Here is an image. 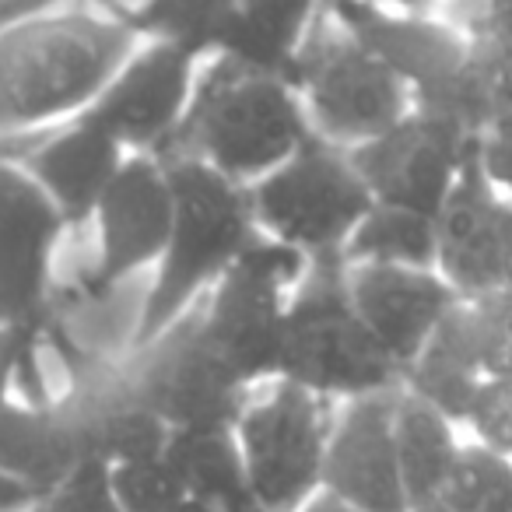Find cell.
Masks as SVG:
<instances>
[{"mask_svg":"<svg viewBox=\"0 0 512 512\" xmlns=\"http://www.w3.org/2000/svg\"><path fill=\"white\" fill-rule=\"evenodd\" d=\"M176 512H218V509H211V505H204V502H197V498H186L183 505H179Z\"/></svg>","mask_w":512,"mask_h":512,"instance_id":"obj_38","label":"cell"},{"mask_svg":"<svg viewBox=\"0 0 512 512\" xmlns=\"http://www.w3.org/2000/svg\"><path fill=\"white\" fill-rule=\"evenodd\" d=\"M109 488L123 512H176L186 502V484L169 453L158 460L123 463L109 470Z\"/></svg>","mask_w":512,"mask_h":512,"instance_id":"obj_27","label":"cell"},{"mask_svg":"<svg viewBox=\"0 0 512 512\" xmlns=\"http://www.w3.org/2000/svg\"><path fill=\"white\" fill-rule=\"evenodd\" d=\"M39 337V330H11L0 327V407H8L11 390L18 383V372H22V362L29 355L32 341Z\"/></svg>","mask_w":512,"mask_h":512,"instance_id":"obj_33","label":"cell"},{"mask_svg":"<svg viewBox=\"0 0 512 512\" xmlns=\"http://www.w3.org/2000/svg\"><path fill=\"white\" fill-rule=\"evenodd\" d=\"M120 376L127 379L134 397L165 421L172 435L232 432L253 393L207 344L200 306H193L183 320H176L141 351L123 355Z\"/></svg>","mask_w":512,"mask_h":512,"instance_id":"obj_9","label":"cell"},{"mask_svg":"<svg viewBox=\"0 0 512 512\" xmlns=\"http://www.w3.org/2000/svg\"><path fill=\"white\" fill-rule=\"evenodd\" d=\"M397 393L337 404L323 460V491L355 512H411L393 439Z\"/></svg>","mask_w":512,"mask_h":512,"instance_id":"obj_15","label":"cell"},{"mask_svg":"<svg viewBox=\"0 0 512 512\" xmlns=\"http://www.w3.org/2000/svg\"><path fill=\"white\" fill-rule=\"evenodd\" d=\"M512 295V200L502 197V218H498V292Z\"/></svg>","mask_w":512,"mask_h":512,"instance_id":"obj_34","label":"cell"},{"mask_svg":"<svg viewBox=\"0 0 512 512\" xmlns=\"http://www.w3.org/2000/svg\"><path fill=\"white\" fill-rule=\"evenodd\" d=\"M337 22L386 64L411 95L428 92L463 71L474 43L442 15V8H379V4H330Z\"/></svg>","mask_w":512,"mask_h":512,"instance_id":"obj_16","label":"cell"},{"mask_svg":"<svg viewBox=\"0 0 512 512\" xmlns=\"http://www.w3.org/2000/svg\"><path fill=\"white\" fill-rule=\"evenodd\" d=\"M439 505L446 512H512V460L467 439Z\"/></svg>","mask_w":512,"mask_h":512,"instance_id":"obj_26","label":"cell"},{"mask_svg":"<svg viewBox=\"0 0 512 512\" xmlns=\"http://www.w3.org/2000/svg\"><path fill=\"white\" fill-rule=\"evenodd\" d=\"M477 155H481V169L491 179V186L505 200H512V116L491 123V130L481 137Z\"/></svg>","mask_w":512,"mask_h":512,"instance_id":"obj_32","label":"cell"},{"mask_svg":"<svg viewBox=\"0 0 512 512\" xmlns=\"http://www.w3.org/2000/svg\"><path fill=\"white\" fill-rule=\"evenodd\" d=\"M39 502V495L32 488H25L15 477L0 474V512H32Z\"/></svg>","mask_w":512,"mask_h":512,"instance_id":"obj_35","label":"cell"},{"mask_svg":"<svg viewBox=\"0 0 512 512\" xmlns=\"http://www.w3.org/2000/svg\"><path fill=\"white\" fill-rule=\"evenodd\" d=\"M246 193L256 228L306 256H341L344 242L376 204L348 151L330 148L320 137Z\"/></svg>","mask_w":512,"mask_h":512,"instance_id":"obj_8","label":"cell"},{"mask_svg":"<svg viewBox=\"0 0 512 512\" xmlns=\"http://www.w3.org/2000/svg\"><path fill=\"white\" fill-rule=\"evenodd\" d=\"M278 379L330 404L404 390L400 365L372 341L351 309L341 256H309L306 274L288 299Z\"/></svg>","mask_w":512,"mask_h":512,"instance_id":"obj_4","label":"cell"},{"mask_svg":"<svg viewBox=\"0 0 512 512\" xmlns=\"http://www.w3.org/2000/svg\"><path fill=\"white\" fill-rule=\"evenodd\" d=\"M29 8H32V4H8V0H0V32L8 29L15 18H22Z\"/></svg>","mask_w":512,"mask_h":512,"instance_id":"obj_37","label":"cell"},{"mask_svg":"<svg viewBox=\"0 0 512 512\" xmlns=\"http://www.w3.org/2000/svg\"><path fill=\"white\" fill-rule=\"evenodd\" d=\"M299 512H355L351 505H344V502H337L334 495H327V491H320V495L313 498V502H306Z\"/></svg>","mask_w":512,"mask_h":512,"instance_id":"obj_36","label":"cell"},{"mask_svg":"<svg viewBox=\"0 0 512 512\" xmlns=\"http://www.w3.org/2000/svg\"><path fill=\"white\" fill-rule=\"evenodd\" d=\"M67 221L15 162H0V327L43 330Z\"/></svg>","mask_w":512,"mask_h":512,"instance_id":"obj_11","label":"cell"},{"mask_svg":"<svg viewBox=\"0 0 512 512\" xmlns=\"http://www.w3.org/2000/svg\"><path fill=\"white\" fill-rule=\"evenodd\" d=\"M470 442L512 460V379H484L463 418Z\"/></svg>","mask_w":512,"mask_h":512,"instance_id":"obj_28","label":"cell"},{"mask_svg":"<svg viewBox=\"0 0 512 512\" xmlns=\"http://www.w3.org/2000/svg\"><path fill=\"white\" fill-rule=\"evenodd\" d=\"M411 512H446L442 505H425V509H411Z\"/></svg>","mask_w":512,"mask_h":512,"instance_id":"obj_39","label":"cell"},{"mask_svg":"<svg viewBox=\"0 0 512 512\" xmlns=\"http://www.w3.org/2000/svg\"><path fill=\"white\" fill-rule=\"evenodd\" d=\"M141 43H169L193 60H211L221 43L228 0H158V4H109Z\"/></svg>","mask_w":512,"mask_h":512,"instance_id":"obj_25","label":"cell"},{"mask_svg":"<svg viewBox=\"0 0 512 512\" xmlns=\"http://www.w3.org/2000/svg\"><path fill=\"white\" fill-rule=\"evenodd\" d=\"M127 158L130 151L116 137L85 120L0 141V162L22 165L32 183L64 214L67 225L92 221L102 193L109 190Z\"/></svg>","mask_w":512,"mask_h":512,"instance_id":"obj_14","label":"cell"},{"mask_svg":"<svg viewBox=\"0 0 512 512\" xmlns=\"http://www.w3.org/2000/svg\"><path fill=\"white\" fill-rule=\"evenodd\" d=\"M481 148V144H477ZM477 148L470 151L453 193L435 218L439 260L435 271L463 302H481L498 292V218L502 193L481 169Z\"/></svg>","mask_w":512,"mask_h":512,"instance_id":"obj_18","label":"cell"},{"mask_svg":"<svg viewBox=\"0 0 512 512\" xmlns=\"http://www.w3.org/2000/svg\"><path fill=\"white\" fill-rule=\"evenodd\" d=\"M95 221V256L81 271L78 295L102 306L137 274H155L172 232V186L158 155H130L109 190L102 193Z\"/></svg>","mask_w":512,"mask_h":512,"instance_id":"obj_10","label":"cell"},{"mask_svg":"<svg viewBox=\"0 0 512 512\" xmlns=\"http://www.w3.org/2000/svg\"><path fill=\"white\" fill-rule=\"evenodd\" d=\"M484 379H488V369H484L474 306L460 302L428 337L421 355L404 369V393L435 407L463 428V418H467Z\"/></svg>","mask_w":512,"mask_h":512,"instance_id":"obj_20","label":"cell"},{"mask_svg":"<svg viewBox=\"0 0 512 512\" xmlns=\"http://www.w3.org/2000/svg\"><path fill=\"white\" fill-rule=\"evenodd\" d=\"M85 463L67 393L50 404L11 400L0 407V474L15 477L43 498Z\"/></svg>","mask_w":512,"mask_h":512,"instance_id":"obj_19","label":"cell"},{"mask_svg":"<svg viewBox=\"0 0 512 512\" xmlns=\"http://www.w3.org/2000/svg\"><path fill=\"white\" fill-rule=\"evenodd\" d=\"M344 267H407V271H435L439 239L435 218L400 207L372 204L362 225L351 232L341 249Z\"/></svg>","mask_w":512,"mask_h":512,"instance_id":"obj_24","label":"cell"},{"mask_svg":"<svg viewBox=\"0 0 512 512\" xmlns=\"http://www.w3.org/2000/svg\"><path fill=\"white\" fill-rule=\"evenodd\" d=\"M197 71L200 60L176 46L141 43L106 92L74 120L106 130L130 155H158L190 109Z\"/></svg>","mask_w":512,"mask_h":512,"instance_id":"obj_13","label":"cell"},{"mask_svg":"<svg viewBox=\"0 0 512 512\" xmlns=\"http://www.w3.org/2000/svg\"><path fill=\"white\" fill-rule=\"evenodd\" d=\"M137 50L113 8L32 4L0 32V141L81 116Z\"/></svg>","mask_w":512,"mask_h":512,"instance_id":"obj_1","label":"cell"},{"mask_svg":"<svg viewBox=\"0 0 512 512\" xmlns=\"http://www.w3.org/2000/svg\"><path fill=\"white\" fill-rule=\"evenodd\" d=\"M470 306L488 379H512V295H488Z\"/></svg>","mask_w":512,"mask_h":512,"instance_id":"obj_30","label":"cell"},{"mask_svg":"<svg viewBox=\"0 0 512 512\" xmlns=\"http://www.w3.org/2000/svg\"><path fill=\"white\" fill-rule=\"evenodd\" d=\"M32 512H123L109 488V470L99 463H85L64 484L46 491Z\"/></svg>","mask_w":512,"mask_h":512,"instance_id":"obj_29","label":"cell"},{"mask_svg":"<svg viewBox=\"0 0 512 512\" xmlns=\"http://www.w3.org/2000/svg\"><path fill=\"white\" fill-rule=\"evenodd\" d=\"M393 439H397V463L407 505L411 509L439 505L456 456L467 442L463 428L435 407L400 390L397 407H393Z\"/></svg>","mask_w":512,"mask_h":512,"instance_id":"obj_22","label":"cell"},{"mask_svg":"<svg viewBox=\"0 0 512 512\" xmlns=\"http://www.w3.org/2000/svg\"><path fill=\"white\" fill-rule=\"evenodd\" d=\"M169 460L183 477L186 495L197 502L218 512H264L235 432H179L169 442Z\"/></svg>","mask_w":512,"mask_h":512,"instance_id":"obj_23","label":"cell"},{"mask_svg":"<svg viewBox=\"0 0 512 512\" xmlns=\"http://www.w3.org/2000/svg\"><path fill=\"white\" fill-rule=\"evenodd\" d=\"M306 267V253L256 232L232 271L200 302L207 344L249 390L278 379L288 299Z\"/></svg>","mask_w":512,"mask_h":512,"instance_id":"obj_6","label":"cell"},{"mask_svg":"<svg viewBox=\"0 0 512 512\" xmlns=\"http://www.w3.org/2000/svg\"><path fill=\"white\" fill-rule=\"evenodd\" d=\"M337 404L288 383L256 386L235 421V442L264 512H299L323 491Z\"/></svg>","mask_w":512,"mask_h":512,"instance_id":"obj_7","label":"cell"},{"mask_svg":"<svg viewBox=\"0 0 512 512\" xmlns=\"http://www.w3.org/2000/svg\"><path fill=\"white\" fill-rule=\"evenodd\" d=\"M474 60L481 67V78L488 85L495 116H512V39H488L474 43Z\"/></svg>","mask_w":512,"mask_h":512,"instance_id":"obj_31","label":"cell"},{"mask_svg":"<svg viewBox=\"0 0 512 512\" xmlns=\"http://www.w3.org/2000/svg\"><path fill=\"white\" fill-rule=\"evenodd\" d=\"M162 165L172 186V232L151 274L148 295L141 299L127 355L162 337L172 323L200 306L260 232L249 211L246 186L197 158L165 155Z\"/></svg>","mask_w":512,"mask_h":512,"instance_id":"obj_3","label":"cell"},{"mask_svg":"<svg viewBox=\"0 0 512 512\" xmlns=\"http://www.w3.org/2000/svg\"><path fill=\"white\" fill-rule=\"evenodd\" d=\"M477 144L432 116L411 113L390 134L348 151V158L376 204L439 218Z\"/></svg>","mask_w":512,"mask_h":512,"instance_id":"obj_12","label":"cell"},{"mask_svg":"<svg viewBox=\"0 0 512 512\" xmlns=\"http://www.w3.org/2000/svg\"><path fill=\"white\" fill-rule=\"evenodd\" d=\"M348 299L362 327L400 365V372L463 302L439 271L407 267H348Z\"/></svg>","mask_w":512,"mask_h":512,"instance_id":"obj_17","label":"cell"},{"mask_svg":"<svg viewBox=\"0 0 512 512\" xmlns=\"http://www.w3.org/2000/svg\"><path fill=\"white\" fill-rule=\"evenodd\" d=\"M292 88L313 137L341 151L372 144L414 113L411 88L337 22L330 4L316 8L295 57Z\"/></svg>","mask_w":512,"mask_h":512,"instance_id":"obj_5","label":"cell"},{"mask_svg":"<svg viewBox=\"0 0 512 512\" xmlns=\"http://www.w3.org/2000/svg\"><path fill=\"white\" fill-rule=\"evenodd\" d=\"M316 18V4H228L214 57L235 60L249 71L292 85L295 57Z\"/></svg>","mask_w":512,"mask_h":512,"instance_id":"obj_21","label":"cell"},{"mask_svg":"<svg viewBox=\"0 0 512 512\" xmlns=\"http://www.w3.org/2000/svg\"><path fill=\"white\" fill-rule=\"evenodd\" d=\"M309 141L306 109L288 81L211 57L200 64L190 109L158 158H197L249 190Z\"/></svg>","mask_w":512,"mask_h":512,"instance_id":"obj_2","label":"cell"}]
</instances>
